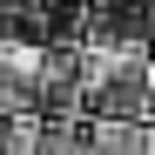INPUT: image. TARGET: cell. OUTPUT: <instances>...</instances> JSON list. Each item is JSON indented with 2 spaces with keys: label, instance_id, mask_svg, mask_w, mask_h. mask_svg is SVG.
<instances>
[{
  "label": "cell",
  "instance_id": "6da1fadb",
  "mask_svg": "<svg viewBox=\"0 0 155 155\" xmlns=\"http://www.w3.org/2000/svg\"><path fill=\"white\" fill-rule=\"evenodd\" d=\"M88 115L155 121V47H88Z\"/></svg>",
  "mask_w": 155,
  "mask_h": 155
},
{
  "label": "cell",
  "instance_id": "3957f363",
  "mask_svg": "<svg viewBox=\"0 0 155 155\" xmlns=\"http://www.w3.org/2000/svg\"><path fill=\"white\" fill-rule=\"evenodd\" d=\"M88 155H155V121H94Z\"/></svg>",
  "mask_w": 155,
  "mask_h": 155
},
{
  "label": "cell",
  "instance_id": "7a4b0ae2",
  "mask_svg": "<svg viewBox=\"0 0 155 155\" xmlns=\"http://www.w3.org/2000/svg\"><path fill=\"white\" fill-rule=\"evenodd\" d=\"M0 115H41V47L0 41Z\"/></svg>",
  "mask_w": 155,
  "mask_h": 155
},
{
  "label": "cell",
  "instance_id": "277c9868",
  "mask_svg": "<svg viewBox=\"0 0 155 155\" xmlns=\"http://www.w3.org/2000/svg\"><path fill=\"white\" fill-rule=\"evenodd\" d=\"M0 155H41V115H0Z\"/></svg>",
  "mask_w": 155,
  "mask_h": 155
}]
</instances>
